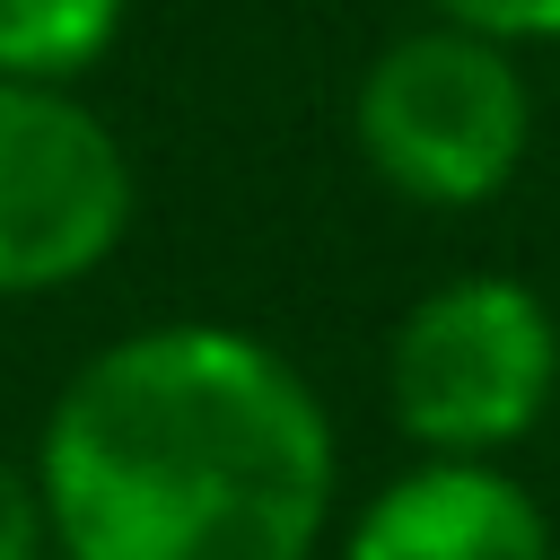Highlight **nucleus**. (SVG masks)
<instances>
[{
    "instance_id": "f257e3e1",
    "label": "nucleus",
    "mask_w": 560,
    "mask_h": 560,
    "mask_svg": "<svg viewBox=\"0 0 560 560\" xmlns=\"http://www.w3.org/2000/svg\"><path fill=\"white\" fill-rule=\"evenodd\" d=\"M35 490L61 560H315L341 438L289 350L166 315L61 376Z\"/></svg>"
},
{
    "instance_id": "f03ea898",
    "label": "nucleus",
    "mask_w": 560,
    "mask_h": 560,
    "mask_svg": "<svg viewBox=\"0 0 560 560\" xmlns=\"http://www.w3.org/2000/svg\"><path fill=\"white\" fill-rule=\"evenodd\" d=\"M350 149L411 210L499 201L534 149L525 52L455 18H420L385 35L350 79Z\"/></svg>"
},
{
    "instance_id": "7ed1b4c3",
    "label": "nucleus",
    "mask_w": 560,
    "mask_h": 560,
    "mask_svg": "<svg viewBox=\"0 0 560 560\" xmlns=\"http://www.w3.org/2000/svg\"><path fill=\"white\" fill-rule=\"evenodd\" d=\"M560 394V324L516 271H455L385 332V411L420 455H508Z\"/></svg>"
},
{
    "instance_id": "20e7f679",
    "label": "nucleus",
    "mask_w": 560,
    "mask_h": 560,
    "mask_svg": "<svg viewBox=\"0 0 560 560\" xmlns=\"http://www.w3.org/2000/svg\"><path fill=\"white\" fill-rule=\"evenodd\" d=\"M140 175L79 88L0 79V298H52L131 236Z\"/></svg>"
},
{
    "instance_id": "39448f33",
    "label": "nucleus",
    "mask_w": 560,
    "mask_h": 560,
    "mask_svg": "<svg viewBox=\"0 0 560 560\" xmlns=\"http://www.w3.org/2000/svg\"><path fill=\"white\" fill-rule=\"evenodd\" d=\"M341 560H560V534L499 455H420L359 508Z\"/></svg>"
},
{
    "instance_id": "423d86ee",
    "label": "nucleus",
    "mask_w": 560,
    "mask_h": 560,
    "mask_svg": "<svg viewBox=\"0 0 560 560\" xmlns=\"http://www.w3.org/2000/svg\"><path fill=\"white\" fill-rule=\"evenodd\" d=\"M131 0H0V79L79 88L114 61Z\"/></svg>"
},
{
    "instance_id": "0eeeda50",
    "label": "nucleus",
    "mask_w": 560,
    "mask_h": 560,
    "mask_svg": "<svg viewBox=\"0 0 560 560\" xmlns=\"http://www.w3.org/2000/svg\"><path fill=\"white\" fill-rule=\"evenodd\" d=\"M429 18H455V26H481L516 52H542L560 44V0H420Z\"/></svg>"
},
{
    "instance_id": "6e6552de",
    "label": "nucleus",
    "mask_w": 560,
    "mask_h": 560,
    "mask_svg": "<svg viewBox=\"0 0 560 560\" xmlns=\"http://www.w3.org/2000/svg\"><path fill=\"white\" fill-rule=\"evenodd\" d=\"M0 560H61L44 490H35V464H18V455H0Z\"/></svg>"
}]
</instances>
